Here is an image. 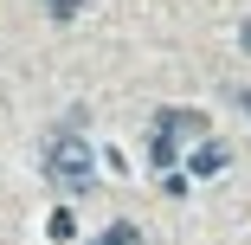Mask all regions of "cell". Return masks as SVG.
Instances as JSON below:
<instances>
[{
    "mask_svg": "<svg viewBox=\"0 0 251 245\" xmlns=\"http://www.w3.org/2000/svg\"><path fill=\"white\" fill-rule=\"evenodd\" d=\"M200 136H206V116H200V110H161L155 136H148V162L174 174V168H180V149L200 142Z\"/></svg>",
    "mask_w": 251,
    "mask_h": 245,
    "instance_id": "1",
    "label": "cell"
},
{
    "mask_svg": "<svg viewBox=\"0 0 251 245\" xmlns=\"http://www.w3.org/2000/svg\"><path fill=\"white\" fill-rule=\"evenodd\" d=\"M45 174H52L58 187H90V142L77 129H58L52 149H45Z\"/></svg>",
    "mask_w": 251,
    "mask_h": 245,
    "instance_id": "2",
    "label": "cell"
},
{
    "mask_svg": "<svg viewBox=\"0 0 251 245\" xmlns=\"http://www.w3.org/2000/svg\"><path fill=\"white\" fill-rule=\"evenodd\" d=\"M180 162H187V168H193L200 181H213V174H226V168H232V155H226V142H200V149H187Z\"/></svg>",
    "mask_w": 251,
    "mask_h": 245,
    "instance_id": "3",
    "label": "cell"
},
{
    "mask_svg": "<svg viewBox=\"0 0 251 245\" xmlns=\"http://www.w3.org/2000/svg\"><path fill=\"white\" fill-rule=\"evenodd\" d=\"M135 239H142V232H135V226H110V232H103V239H90V245H135Z\"/></svg>",
    "mask_w": 251,
    "mask_h": 245,
    "instance_id": "4",
    "label": "cell"
},
{
    "mask_svg": "<svg viewBox=\"0 0 251 245\" xmlns=\"http://www.w3.org/2000/svg\"><path fill=\"white\" fill-rule=\"evenodd\" d=\"M39 7H45V13H52V20H71V13L84 7V0H39Z\"/></svg>",
    "mask_w": 251,
    "mask_h": 245,
    "instance_id": "5",
    "label": "cell"
},
{
    "mask_svg": "<svg viewBox=\"0 0 251 245\" xmlns=\"http://www.w3.org/2000/svg\"><path fill=\"white\" fill-rule=\"evenodd\" d=\"M238 45H245V58H251V20H245V26H238Z\"/></svg>",
    "mask_w": 251,
    "mask_h": 245,
    "instance_id": "6",
    "label": "cell"
}]
</instances>
